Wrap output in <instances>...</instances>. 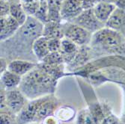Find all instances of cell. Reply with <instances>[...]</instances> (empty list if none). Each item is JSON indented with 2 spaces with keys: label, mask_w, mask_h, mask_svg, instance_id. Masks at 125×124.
<instances>
[{
  "label": "cell",
  "mask_w": 125,
  "mask_h": 124,
  "mask_svg": "<svg viewBox=\"0 0 125 124\" xmlns=\"http://www.w3.org/2000/svg\"><path fill=\"white\" fill-rule=\"evenodd\" d=\"M43 24L34 17L29 16L10 38L1 42V58L8 62L14 60H26L38 63L32 47L35 40L43 35Z\"/></svg>",
  "instance_id": "cell-1"
},
{
  "label": "cell",
  "mask_w": 125,
  "mask_h": 124,
  "mask_svg": "<svg viewBox=\"0 0 125 124\" xmlns=\"http://www.w3.org/2000/svg\"><path fill=\"white\" fill-rule=\"evenodd\" d=\"M57 82L58 80L37 65L22 76L19 88L27 99L31 100L54 94Z\"/></svg>",
  "instance_id": "cell-2"
},
{
  "label": "cell",
  "mask_w": 125,
  "mask_h": 124,
  "mask_svg": "<svg viewBox=\"0 0 125 124\" xmlns=\"http://www.w3.org/2000/svg\"><path fill=\"white\" fill-rule=\"evenodd\" d=\"M59 106L60 102L53 94L31 99L17 115V120L19 124L42 122L54 115Z\"/></svg>",
  "instance_id": "cell-3"
},
{
  "label": "cell",
  "mask_w": 125,
  "mask_h": 124,
  "mask_svg": "<svg viewBox=\"0 0 125 124\" xmlns=\"http://www.w3.org/2000/svg\"><path fill=\"white\" fill-rule=\"evenodd\" d=\"M89 46L94 58L105 54H124L125 37L115 31L104 27L93 34Z\"/></svg>",
  "instance_id": "cell-4"
},
{
  "label": "cell",
  "mask_w": 125,
  "mask_h": 124,
  "mask_svg": "<svg viewBox=\"0 0 125 124\" xmlns=\"http://www.w3.org/2000/svg\"><path fill=\"white\" fill-rule=\"evenodd\" d=\"M64 38L70 39L79 47L89 45L93 34L73 22H62Z\"/></svg>",
  "instance_id": "cell-5"
},
{
  "label": "cell",
  "mask_w": 125,
  "mask_h": 124,
  "mask_svg": "<svg viewBox=\"0 0 125 124\" xmlns=\"http://www.w3.org/2000/svg\"><path fill=\"white\" fill-rule=\"evenodd\" d=\"M73 23L81 26L92 34L104 29L105 24L101 22L95 16L93 8L84 10L73 22Z\"/></svg>",
  "instance_id": "cell-6"
},
{
  "label": "cell",
  "mask_w": 125,
  "mask_h": 124,
  "mask_svg": "<svg viewBox=\"0 0 125 124\" xmlns=\"http://www.w3.org/2000/svg\"><path fill=\"white\" fill-rule=\"evenodd\" d=\"M5 103L8 109L17 115L28 102L26 96L18 87L5 91Z\"/></svg>",
  "instance_id": "cell-7"
},
{
  "label": "cell",
  "mask_w": 125,
  "mask_h": 124,
  "mask_svg": "<svg viewBox=\"0 0 125 124\" xmlns=\"http://www.w3.org/2000/svg\"><path fill=\"white\" fill-rule=\"evenodd\" d=\"M83 8L78 0H64L62 2L61 17L62 22H73L79 16Z\"/></svg>",
  "instance_id": "cell-8"
},
{
  "label": "cell",
  "mask_w": 125,
  "mask_h": 124,
  "mask_svg": "<svg viewBox=\"0 0 125 124\" xmlns=\"http://www.w3.org/2000/svg\"><path fill=\"white\" fill-rule=\"evenodd\" d=\"M105 27L115 31L125 37V10L116 8L106 22Z\"/></svg>",
  "instance_id": "cell-9"
},
{
  "label": "cell",
  "mask_w": 125,
  "mask_h": 124,
  "mask_svg": "<svg viewBox=\"0 0 125 124\" xmlns=\"http://www.w3.org/2000/svg\"><path fill=\"white\" fill-rule=\"evenodd\" d=\"M0 20H1L0 38H1V42H2L14 36L21 26L10 14L5 17H1Z\"/></svg>",
  "instance_id": "cell-10"
},
{
  "label": "cell",
  "mask_w": 125,
  "mask_h": 124,
  "mask_svg": "<svg viewBox=\"0 0 125 124\" xmlns=\"http://www.w3.org/2000/svg\"><path fill=\"white\" fill-rule=\"evenodd\" d=\"M80 47L68 39L67 38H63L61 41L60 52L62 53L64 61L66 66H68L73 61L75 56L79 50Z\"/></svg>",
  "instance_id": "cell-11"
},
{
  "label": "cell",
  "mask_w": 125,
  "mask_h": 124,
  "mask_svg": "<svg viewBox=\"0 0 125 124\" xmlns=\"http://www.w3.org/2000/svg\"><path fill=\"white\" fill-rule=\"evenodd\" d=\"M38 63L26 60H14L8 63V70L20 76H23L32 70Z\"/></svg>",
  "instance_id": "cell-12"
},
{
  "label": "cell",
  "mask_w": 125,
  "mask_h": 124,
  "mask_svg": "<svg viewBox=\"0 0 125 124\" xmlns=\"http://www.w3.org/2000/svg\"><path fill=\"white\" fill-rule=\"evenodd\" d=\"M115 9L116 6L114 3L106 2H98L93 8L96 17L104 24H106V22Z\"/></svg>",
  "instance_id": "cell-13"
},
{
  "label": "cell",
  "mask_w": 125,
  "mask_h": 124,
  "mask_svg": "<svg viewBox=\"0 0 125 124\" xmlns=\"http://www.w3.org/2000/svg\"><path fill=\"white\" fill-rule=\"evenodd\" d=\"M22 76L7 70L1 74V87L6 91L18 88L22 81Z\"/></svg>",
  "instance_id": "cell-14"
},
{
  "label": "cell",
  "mask_w": 125,
  "mask_h": 124,
  "mask_svg": "<svg viewBox=\"0 0 125 124\" xmlns=\"http://www.w3.org/2000/svg\"><path fill=\"white\" fill-rule=\"evenodd\" d=\"M32 50L38 62H41L48 54L50 53L49 49L48 38L42 35L37 38L33 43Z\"/></svg>",
  "instance_id": "cell-15"
},
{
  "label": "cell",
  "mask_w": 125,
  "mask_h": 124,
  "mask_svg": "<svg viewBox=\"0 0 125 124\" xmlns=\"http://www.w3.org/2000/svg\"><path fill=\"white\" fill-rule=\"evenodd\" d=\"M43 36L48 38L62 39L64 38L62 22L49 21L43 25Z\"/></svg>",
  "instance_id": "cell-16"
},
{
  "label": "cell",
  "mask_w": 125,
  "mask_h": 124,
  "mask_svg": "<svg viewBox=\"0 0 125 124\" xmlns=\"http://www.w3.org/2000/svg\"><path fill=\"white\" fill-rule=\"evenodd\" d=\"M38 66L40 67L41 69L46 71L48 74L52 76L56 80H59L60 78L65 76L64 69L65 64H47L42 62H38Z\"/></svg>",
  "instance_id": "cell-17"
},
{
  "label": "cell",
  "mask_w": 125,
  "mask_h": 124,
  "mask_svg": "<svg viewBox=\"0 0 125 124\" xmlns=\"http://www.w3.org/2000/svg\"><path fill=\"white\" fill-rule=\"evenodd\" d=\"M76 114L75 108L69 105H64L59 106L55 112V117L59 120L67 123L73 120Z\"/></svg>",
  "instance_id": "cell-18"
},
{
  "label": "cell",
  "mask_w": 125,
  "mask_h": 124,
  "mask_svg": "<svg viewBox=\"0 0 125 124\" xmlns=\"http://www.w3.org/2000/svg\"><path fill=\"white\" fill-rule=\"evenodd\" d=\"M49 21L62 22L61 17V0H47Z\"/></svg>",
  "instance_id": "cell-19"
},
{
  "label": "cell",
  "mask_w": 125,
  "mask_h": 124,
  "mask_svg": "<svg viewBox=\"0 0 125 124\" xmlns=\"http://www.w3.org/2000/svg\"><path fill=\"white\" fill-rule=\"evenodd\" d=\"M10 15L15 19L20 26H22L25 23L29 17L21 2L10 3Z\"/></svg>",
  "instance_id": "cell-20"
},
{
  "label": "cell",
  "mask_w": 125,
  "mask_h": 124,
  "mask_svg": "<svg viewBox=\"0 0 125 124\" xmlns=\"http://www.w3.org/2000/svg\"><path fill=\"white\" fill-rule=\"evenodd\" d=\"M76 124H97L90 109H83L77 116Z\"/></svg>",
  "instance_id": "cell-21"
},
{
  "label": "cell",
  "mask_w": 125,
  "mask_h": 124,
  "mask_svg": "<svg viewBox=\"0 0 125 124\" xmlns=\"http://www.w3.org/2000/svg\"><path fill=\"white\" fill-rule=\"evenodd\" d=\"M41 62L47 64H64L63 56L62 55V53L60 52V51L50 52Z\"/></svg>",
  "instance_id": "cell-22"
},
{
  "label": "cell",
  "mask_w": 125,
  "mask_h": 124,
  "mask_svg": "<svg viewBox=\"0 0 125 124\" xmlns=\"http://www.w3.org/2000/svg\"><path fill=\"white\" fill-rule=\"evenodd\" d=\"M1 124H19L17 115L10 111H1Z\"/></svg>",
  "instance_id": "cell-23"
},
{
  "label": "cell",
  "mask_w": 125,
  "mask_h": 124,
  "mask_svg": "<svg viewBox=\"0 0 125 124\" xmlns=\"http://www.w3.org/2000/svg\"><path fill=\"white\" fill-rule=\"evenodd\" d=\"M61 41L62 39L58 38H48L49 49L50 52H57L60 50L61 48Z\"/></svg>",
  "instance_id": "cell-24"
},
{
  "label": "cell",
  "mask_w": 125,
  "mask_h": 124,
  "mask_svg": "<svg viewBox=\"0 0 125 124\" xmlns=\"http://www.w3.org/2000/svg\"><path fill=\"white\" fill-rule=\"evenodd\" d=\"M81 4L83 10H88L93 8L98 2V0H78Z\"/></svg>",
  "instance_id": "cell-25"
},
{
  "label": "cell",
  "mask_w": 125,
  "mask_h": 124,
  "mask_svg": "<svg viewBox=\"0 0 125 124\" xmlns=\"http://www.w3.org/2000/svg\"><path fill=\"white\" fill-rule=\"evenodd\" d=\"M10 2L1 0V12H0L1 17H5L10 14Z\"/></svg>",
  "instance_id": "cell-26"
},
{
  "label": "cell",
  "mask_w": 125,
  "mask_h": 124,
  "mask_svg": "<svg viewBox=\"0 0 125 124\" xmlns=\"http://www.w3.org/2000/svg\"><path fill=\"white\" fill-rule=\"evenodd\" d=\"M42 124H59V120L55 117L50 116L47 118H46L44 120L42 121Z\"/></svg>",
  "instance_id": "cell-27"
},
{
  "label": "cell",
  "mask_w": 125,
  "mask_h": 124,
  "mask_svg": "<svg viewBox=\"0 0 125 124\" xmlns=\"http://www.w3.org/2000/svg\"><path fill=\"white\" fill-rule=\"evenodd\" d=\"M8 63L9 62L5 58H1V59H0V67H1L0 73H1V74L8 70Z\"/></svg>",
  "instance_id": "cell-28"
},
{
  "label": "cell",
  "mask_w": 125,
  "mask_h": 124,
  "mask_svg": "<svg viewBox=\"0 0 125 124\" xmlns=\"http://www.w3.org/2000/svg\"><path fill=\"white\" fill-rule=\"evenodd\" d=\"M116 8L125 10V0H115L114 3Z\"/></svg>",
  "instance_id": "cell-29"
},
{
  "label": "cell",
  "mask_w": 125,
  "mask_h": 124,
  "mask_svg": "<svg viewBox=\"0 0 125 124\" xmlns=\"http://www.w3.org/2000/svg\"><path fill=\"white\" fill-rule=\"evenodd\" d=\"M35 0H20V2L21 4L24 5V4H29V3H31L32 2H35Z\"/></svg>",
  "instance_id": "cell-30"
},
{
  "label": "cell",
  "mask_w": 125,
  "mask_h": 124,
  "mask_svg": "<svg viewBox=\"0 0 125 124\" xmlns=\"http://www.w3.org/2000/svg\"><path fill=\"white\" fill-rule=\"evenodd\" d=\"M3 1L8 2L10 3H14V2H20V0H3Z\"/></svg>",
  "instance_id": "cell-31"
},
{
  "label": "cell",
  "mask_w": 125,
  "mask_h": 124,
  "mask_svg": "<svg viewBox=\"0 0 125 124\" xmlns=\"http://www.w3.org/2000/svg\"><path fill=\"white\" fill-rule=\"evenodd\" d=\"M98 2H106L115 3V0H98Z\"/></svg>",
  "instance_id": "cell-32"
},
{
  "label": "cell",
  "mask_w": 125,
  "mask_h": 124,
  "mask_svg": "<svg viewBox=\"0 0 125 124\" xmlns=\"http://www.w3.org/2000/svg\"><path fill=\"white\" fill-rule=\"evenodd\" d=\"M61 1H62H62H64V0H61Z\"/></svg>",
  "instance_id": "cell-33"
}]
</instances>
